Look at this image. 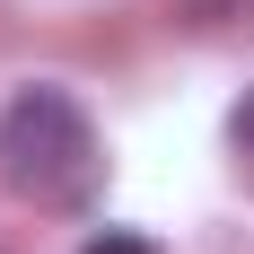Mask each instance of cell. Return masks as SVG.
<instances>
[{"label": "cell", "instance_id": "6da1fadb", "mask_svg": "<svg viewBox=\"0 0 254 254\" xmlns=\"http://www.w3.org/2000/svg\"><path fill=\"white\" fill-rule=\"evenodd\" d=\"M105 176L97 123L70 88H18L0 105V184L35 210H79Z\"/></svg>", "mask_w": 254, "mask_h": 254}, {"label": "cell", "instance_id": "7a4b0ae2", "mask_svg": "<svg viewBox=\"0 0 254 254\" xmlns=\"http://www.w3.org/2000/svg\"><path fill=\"white\" fill-rule=\"evenodd\" d=\"M228 149H237V176L254 184V88H246V97L228 105Z\"/></svg>", "mask_w": 254, "mask_h": 254}, {"label": "cell", "instance_id": "3957f363", "mask_svg": "<svg viewBox=\"0 0 254 254\" xmlns=\"http://www.w3.org/2000/svg\"><path fill=\"white\" fill-rule=\"evenodd\" d=\"M79 254H158V246H149V237H131V228H105V237H88Z\"/></svg>", "mask_w": 254, "mask_h": 254}]
</instances>
